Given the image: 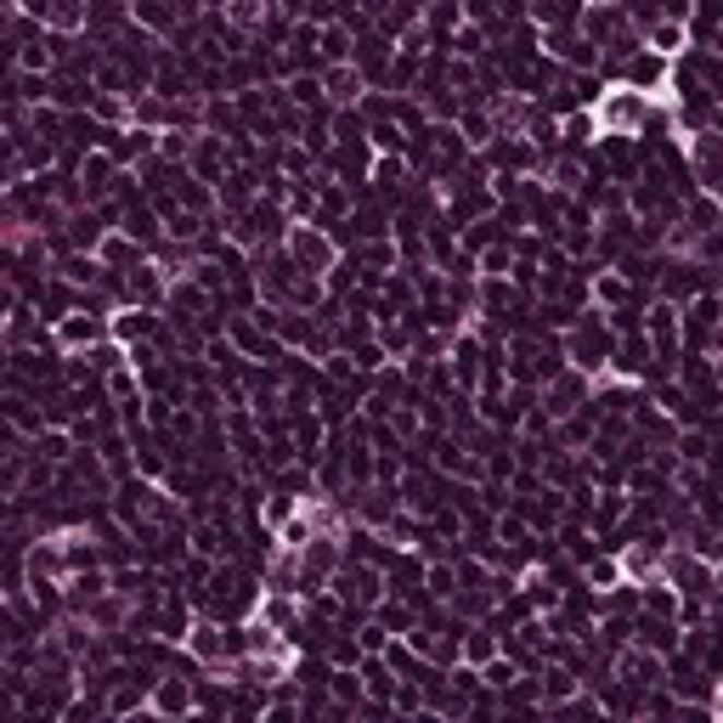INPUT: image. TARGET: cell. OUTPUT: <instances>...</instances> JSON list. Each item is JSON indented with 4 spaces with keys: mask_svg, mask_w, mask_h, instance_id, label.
<instances>
[{
    "mask_svg": "<svg viewBox=\"0 0 723 723\" xmlns=\"http://www.w3.org/2000/svg\"><path fill=\"white\" fill-rule=\"evenodd\" d=\"M655 108V96L650 91H633V85H611L600 91V103H594V119L605 137H644V119Z\"/></svg>",
    "mask_w": 723,
    "mask_h": 723,
    "instance_id": "cell-1",
    "label": "cell"
},
{
    "mask_svg": "<svg viewBox=\"0 0 723 723\" xmlns=\"http://www.w3.org/2000/svg\"><path fill=\"white\" fill-rule=\"evenodd\" d=\"M611 356H616V322H605V317H582V322L566 328V362H571V368L600 374Z\"/></svg>",
    "mask_w": 723,
    "mask_h": 723,
    "instance_id": "cell-2",
    "label": "cell"
},
{
    "mask_svg": "<svg viewBox=\"0 0 723 723\" xmlns=\"http://www.w3.org/2000/svg\"><path fill=\"white\" fill-rule=\"evenodd\" d=\"M288 254L300 260V272L322 277V272H334V266H340V238H334V233H322V221H311V226H288Z\"/></svg>",
    "mask_w": 723,
    "mask_h": 723,
    "instance_id": "cell-3",
    "label": "cell"
},
{
    "mask_svg": "<svg viewBox=\"0 0 723 723\" xmlns=\"http://www.w3.org/2000/svg\"><path fill=\"white\" fill-rule=\"evenodd\" d=\"M328 588H334V600H345L351 611H379V600H384V571H379V566H356V560H345Z\"/></svg>",
    "mask_w": 723,
    "mask_h": 723,
    "instance_id": "cell-4",
    "label": "cell"
},
{
    "mask_svg": "<svg viewBox=\"0 0 723 723\" xmlns=\"http://www.w3.org/2000/svg\"><path fill=\"white\" fill-rule=\"evenodd\" d=\"M689 170L707 192H723V130H696L689 137Z\"/></svg>",
    "mask_w": 723,
    "mask_h": 723,
    "instance_id": "cell-5",
    "label": "cell"
},
{
    "mask_svg": "<svg viewBox=\"0 0 723 723\" xmlns=\"http://www.w3.org/2000/svg\"><path fill=\"white\" fill-rule=\"evenodd\" d=\"M616 74H621V85H633V91H650V96H655V91L667 85L673 69H667V57H662V51L639 46V51H628V57L616 62Z\"/></svg>",
    "mask_w": 723,
    "mask_h": 723,
    "instance_id": "cell-6",
    "label": "cell"
},
{
    "mask_svg": "<svg viewBox=\"0 0 723 723\" xmlns=\"http://www.w3.org/2000/svg\"><path fill=\"white\" fill-rule=\"evenodd\" d=\"M616 678L621 684H633V689H650V684H662L667 678V662L655 655L650 644H633V650H621L616 655Z\"/></svg>",
    "mask_w": 723,
    "mask_h": 723,
    "instance_id": "cell-7",
    "label": "cell"
},
{
    "mask_svg": "<svg viewBox=\"0 0 723 723\" xmlns=\"http://www.w3.org/2000/svg\"><path fill=\"white\" fill-rule=\"evenodd\" d=\"M362 85H368V74H362L356 62H328V69H322V96H328L334 108L362 103Z\"/></svg>",
    "mask_w": 723,
    "mask_h": 723,
    "instance_id": "cell-8",
    "label": "cell"
},
{
    "mask_svg": "<svg viewBox=\"0 0 723 723\" xmlns=\"http://www.w3.org/2000/svg\"><path fill=\"white\" fill-rule=\"evenodd\" d=\"M684 40H689V28H684L678 17H650V23H644V46L662 51V57H678Z\"/></svg>",
    "mask_w": 723,
    "mask_h": 723,
    "instance_id": "cell-9",
    "label": "cell"
},
{
    "mask_svg": "<svg viewBox=\"0 0 723 723\" xmlns=\"http://www.w3.org/2000/svg\"><path fill=\"white\" fill-rule=\"evenodd\" d=\"M560 137H566V147L577 153V147H594V137H605V130H600L594 108H577V114L560 119Z\"/></svg>",
    "mask_w": 723,
    "mask_h": 723,
    "instance_id": "cell-10",
    "label": "cell"
},
{
    "mask_svg": "<svg viewBox=\"0 0 723 723\" xmlns=\"http://www.w3.org/2000/svg\"><path fill=\"white\" fill-rule=\"evenodd\" d=\"M153 707L158 712H192V707H199V696H192L187 678H158L153 684Z\"/></svg>",
    "mask_w": 723,
    "mask_h": 723,
    "instance_id": "cell-11",
    "label": "cell"
},
{
    "mask_svg": "<svg viewBox=\"0 0 723 723\" xmlns=\"http://www.w3.org/2000/svg\"><path fill=\"white\" fill-rule=\"evenodd\" d=\"M582 571H588V588H621V577H628V566L616 554H588Z\"/></svg>",
    "mask_w": 723,
    "mask_h": 723,
    "instance_id": "cell-12",
    "label": "cell"
},
{
    "mask_svg": "<svg viewBox=\"0 0 723 723\" xmlns=\"http://www.w3.org/2000/svg\"><path fill=\"white\" fill-rule=\"evenodd\" d=\"M491 633H498V628H470L464 633V662L470 667H486L491 655H498V639H491Z\"/></svg>",
    "mask_w": 723,
    "mask_h": 723,
    "instance_id": "cell-13",
    "label": "cell"
},
{
    "mask_svg": "<svg viewBox=\"0 0 723 723\" xmlns=\"http://www.w3.org/2000/svg\"><path fill=\"white\" fill-rule=\"evenodd\" d=\"M402 176H407V158H402V153H384V158L374 164V181H379V187H396Z\"/></svg>",
    "mask_w": 723,
    "mask_h": 723,
    "instance_id": "cell-14",
    "label": "cell"
},
{
    "mask_svg": "<svg viewBox=\"0 0 723 723\" xmlns=\"http://www.w3.org/2000/svg\"><path fill=\"white\" fill-rule=\"evenodd\" d=\"M300 503H306V498H266V525L277 532L283 520H294V514H300Z\"/></svg>",
    "mask_w": 723,
    "mask_h": 723,
    "instance_id": "cell-15",
    "label": "cell"
},
{
    "mask_svg": "<svg viewBox=\"0 0 723 723\" xmlns=\"http://www.w3.org/2000/svg\"><path fill=\"white\" fill-rule=\"evenodd\" d=\"M374 147H384V153H402L407 142H402V130L390 125V119H379V125H374Z\"/></svg>",
    "mask_w": 723,
    "mask_h": 723,
    "instance_id": "cell-16",
    "label": "cell"
},
{
    "mask_svg": "<svg viewBox=\"0 0 723 723\" xmlns=\"http://www.w3.org/2000/svg\"><path fill=\"white\" fill-rule=\"evenodd\" d=\"M452 51H458V57H481V28H458Z\"/></svg>",
    "mask_w": 723,
    "mask_h": 723,
    "instance_id": "cell-17",
    "label": "cell"
},
{
    "mask_svg": "<svg viewBox=\"0 0 723 723\" xmlns=\"http://www.w3.org/2000/svg\"><path fill=\"white\" fill-rule=\"evenodd\" d=\"M390 424H396V436H413V430H418V413H413V407H402Z\"/></svg>",
    "mask_w": 723,
    "mask_h": 723,
    "instance_id": "cell-18",
    "label": "cell"
},
{
    "mask_svg": "<svg viewBox=\"0 0 723 723\" xmlns=\"http://www.w3.org/2000/svg\"><path fill=\"white\" fill-rule=\"evenodd\" d=\"M712 712H718V718H723V689H718V701H712Z\"/></svg>",
    "mask_w": 723,
    "mask_h": 723,
    "instance_id": "cell-19",
    "label": "cell"
}]
</instances>
